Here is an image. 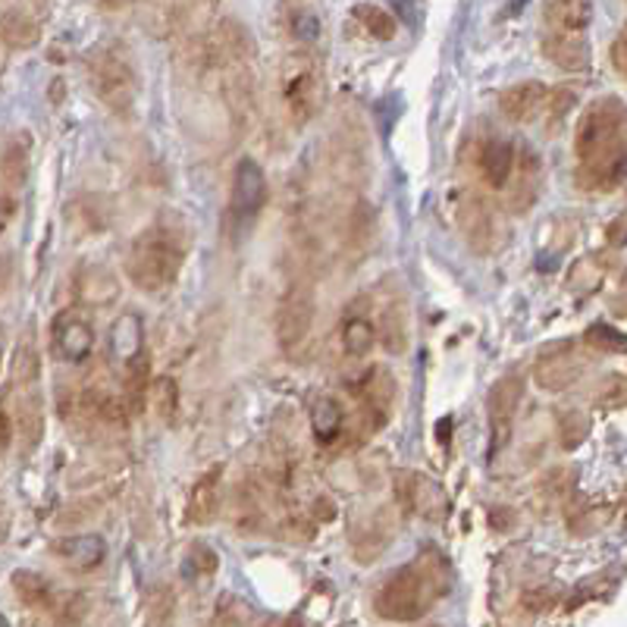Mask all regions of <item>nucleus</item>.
Segmentation results:
<instances>
[{
    "instance_id": "32",
    "label": "nucleus",
    "mask_w": 627,
    "mask_h": 627,
    "mask_svg": "<svg viewBox=\"0 0 627 627\" xmlns=\"http://www.w3.org/2000/svg\"><path fill=\"white\" fill-rule=\"evenodd\" d=\"M584 342L593 349V352H605V355H622L625 352V333L609 324H593V327L584 333Z\"/></svg>"
},
{
    "instance_id": "15",
    "label": "nucleus",
    "mask_w": 627,
    "mask_h": 627,
    "mask_svg": "<svg viewBox=\"0 0 627 627\" xmlns=\"http://www.w3.org/2000/svg\"><path fill=\"white\" fill-rule=\"evenodd\" d=\"M546 101H549V88L543 83H518L502 91L499 108L512 123H527L546 108Z\"/></svg>"
},
{
    "instance_id": "38",
    "label": "nucleus",
    "mask_w": 627,
    "mask_h": 627,
    "mask_svg": "<svg viewBox=\"0 0 627 627\" xmlns=\"http://www.w3.org/2000/svg\"><path fill=\"white\" fill-rule=\"evenodd\" d=\"M292 35L301 38V41H314V38L321 35V20H317L311 10L296 13V16H292Z\"/></svg>"
},
{
    "instance_id": "27",
    "label": "nucleus",
    "mask_w": 627,
    "mask_h": 627,
    "mask_svg": "<svg viewBox=\"0 0 627 627\" xmlns=\"http://www.w3.org/2000/svg\"><path fill=\"white\" fill-rule=\"evenodd\" d=\"M110 349L120 361H129L141 352V321L136 314H123L113 324V336H110Z\"/></svg>"
},
{
    "instance_id": "12",
    "label": "nucleus",
    "mask_w": 627,
    "mask_h": 627,
    "mask_svg": "<svg viewBox=\"0 0 627 627\" xmlns=\"http://www.w3.org/2000/svg\"><path fill=\"white\" fill-rule=\"evenodd\" d=\"M254 57V41L239 23H220L204 45V63L214 70H229V66H242Z\"/></svg>"
},
{
    "instance_id": "9",
    "label": "nucleus",
    "mask_w": 627,
    "mask_h": 627,
    "mask_svg": "<svg viewBox=\"0 0 627 627\" xmlns=\"http://www.w3.org/2000/svg\"><path fill=\"white\" fill-rule=\"evenodd\" d=\"M587 371V361L580 358L574 342H555L540 352L534 364V383L546 392H562L568 389L580 374Z\"/></svg>"
},
{
    "instance_id": "46",
    "label": "nucleus",
    "mask_w": 627,
    "mask_h": 627,
    "mask_svg": "<svg viewBox=\"0 0 627 627\" xmlns=\"http://www.w3.org/2000/svg\"><path fill=\"white\" fill-rule=\"evenodd\" d=\"M7 66V54H3V41H0V70Z\"/></svg>"
},
{
    "instance_id": "23",
    "label": "nucleus",
    "mask_w": 627,
    "mask_h": 627,
    "mask_svg": "<svg viewBox=\"0 0 627 627\" xmlns=\"http://www.w3.org/2000/svg\"><path fill=\"white\" fill-rule=\"evenodd\" d=\"M342 427H346L342 405L333 396H317L311 402V430H314V439L321 446H329V442H336V439L342 437Z\"/></svg>"
},
{
    "instance_id": "5",
    "label": "nucleus",
    "mask_w": 627,
    "mask_h": 627,
    "mask_svg": "<svg viewBox=\"0 0 627 627\" xmlns=\"http://www.w3.org/2000/svg\"><path fill=\"white\" fill-rule=\"evenodd\" d=\"M88 85L98 101L113 113H129L136 104V70L126 51L120 48H95L88 54Z\"/></svg>"
},
{
    "instance_id": "13",
    "label": "nucleus",
    "mask_w": 627,
    "mask_h": 627,
    "mask_svg": "<svg viewBox=\"0 0 627 627\" xmlns=\"http://www.w3.org/2000/svg\"><path fill=\"white\" fill-rule=\"evenodd\" d=\"M396 490H399V502L424 515V518L439 521L446 515V492L439 490L434 480H427L424 474H399L396 477Z\"/></svg>"
},
{
    "instance_id": "34",
    "label": "nucleus",
    "mask_w": 627,
    "mask_h": 627,
    "mask_svg": "<svg viewBox=\"0 0 627 627\" xmlns=\"http://www.w3.org/2000/svg\"><path fill=\"white\" fill-rule=\"evenodd\" d=\"M220 568V559L217 552H214V546L208 543H191L189 549V562H186V574L191 577H201V580H208V577H214Z\"/></svg>"
},
{
    "instance_id": "7",
    "label": "nucleus",
    "mask_w": 627,
    "mask_h": 627,
    "mask_svg": "<svg viewBox=\"0 0 627 627\" xmlns=\"http://www.w3.org/2000/svg\"><path fill=\"white\" fill-rule=\"evenodd\" d=\"M314 327V292L296 283L276 308V342L283 352H296Z\"/></svg>"
},
{
    "instance_id": "10",
    "label": "nucleus",
    "mask_w": 627,
    "mask_h": 627,
    "mask_svg": "<svg viewBox=\"0 0 627 627\" xmlns=\"http://www.w3.org/2000/svg\"><path fill=\"white\" fill-rule=\"evenodd\" d=\"M267 201V179L261 164H254L251 158H242L233 173V195H229V214L236 223H251L261 214Z\"/></svg>"
},
{
    "instance_id": "40",
    "label": "nucleus",
    "mask_w": 627,
    "mask_h": 627,
    "mask_svg": "<svg viewBox=\"0 0 627 627\" xmlns=\"http://www.w3.org/2000/svg\"><path fill=\"white\" fill-rule=\"evenodd\" d=\"M609 386L612 389H602L600 392V405L602 409H622L625 405V380L622 377H609Z\"/></svg>"
},
{
    "instance_id": "29",
    "label": "nucleus",
    "mask_w": 627,
    "mask_h": 627,
    "mask_svg": "<svg viewBox=\"0 0 627 627\" xmlns=\"http://www.w3.org/2000/svg\"><path fill=\"white\" fill-rule=\"evenodd\" d=\"M555 437H559V446L565 452H574L580 449L587 437H590V417L584 411H565L559 417V427H555Z\"/></svg>"
},
{
    "instance_id": "14",
    "label": "nucleus",
    "mask_w": 627,
    "mask_h": 627,
    "mask_svg": "<svg viewBox=\"0 0 627 627\" xmlns=\"http://www.w3.org/2000/svg\"><path fill=\"white\" fill-rule=\"evenodd\" d=\"M54 349L63 361H85L95 349V333L76 314H60L54 321Z\"/></svg>"
},
{
    "instance_id": "18",
    "label": "nucleus",
    "mask_w": 627,
    "mask_h": 627,
    "mask_svg": "<svg viewBox=\"0 0 627 627\" xmlns=\"http://www.w3.org/2000/svg\"><path fill=\"white\" fill-rule=\"evenodd\" d=\"M54 552L76 572H88L98 568L108 555V543L98 534H79V537H66L54 543Z\"/></svg>"
},
{
    "instance_id": "1",
    "label": "nucleus",
    "mask_w": 627,
    "mask_h": 627,
    "mask_svg": "<svg viewBox=\"0 0 627 627\" xmlns=\"http://www.w3.org/2000/svg\"><path fill=\"white\" fill-rule=\"evenodd\" d=\"M577 186L590 191H615L625 183V104L609 95L584 110L577 138Z\"/></svg>"
},
{
    "instance_id": "47",
    "label": "nucleus",
    "mask_w": 627,
    "mask_h": 627,
    "mask_svg": "<svg viewBox=\"0 0 627 627\" xmlns=\"http://www.w3.org/2000/svg\"><path fill=\"white\" fill-rule=\"evenodd\" d=\"M0 625H7V618H3V615H0Z\"/></svg>"
},
{
    "instance_id": "22",
    "label": "nucleus",
    "mask_w": 627,
    "mask_h": 627,
    "mask_svg": "<svg viewBox=\"0 0 627 627\" xmlns=\"http://www.w3.org/2000/svg\"><path fill=\"white\" fill-rule=\"evenodd\" d=\"M480 170L492 189H505L515 170V148L505 138H490L480 151Z\"/></svg>"
},
{
    "instance_id": "17",
    "label": "nucleus",
    "mask_w": 627,
    "mask_h": 627,
    "mask_svg": "<svg viewBox=\"0 0 627 627\" xmlns=\"http://www.w3.org/2000/svg\"><path fill=\"white\" fill-rule=\"evenodd\" d=\"M459 223H462L467 242L477 251H490L492 236H496V220H492L490 204L484 198H467L459 208Z\"/></svg>"
},
{
    "instance_id": "35",
    "label": "nucleus",
    "mask_w": 627,
    "mask_h": 627,
    "mask_svg": "<svg viewBox=\"0 0 627 627\" xmlns=\"http://www.w3.org/2000/svg\"><path fill=\"white\" fill-rule=\"evenodd\" d=\"M173 10H176V23L186 32H195L208 20V13L214 10V0H176Z\"/></svg>"
},
{
    "instance_id": "4",
    "label": "nucleus",
    "mask_w": 627,
    "mask_h": 627,
    "mask_svg": "<svg viewBox=\"0 0 627 627\" xmlns=\"http://www.w3.org/2000/svg\"><path fill=\"white\" fill-rule=\"evenodd\" d=\"M13 421L26 449H35L45 437V399H41V361L32 333L23 336L13 364Z\"/></svg>"
},
{
    "instance_id": "30",
    "label": "nucleus",
    "mask_w": 627,
    "mask_h": 627,
    "mask_svg": "<svg viewBox=\"0 0 627 627\" xmlns=\"http://www.w3.org/2000/svg\"><path fill=\"white\" fill-rule=\"evenodd\" d=\"M355 20L367 28V35H374L377 41H392L396 32H399L396 20H392L386 10L374 7V3H361V7H355Z\"/></svg>"
},
{
    "instance_id": "42",
    "label": "nucleus",
    "mask_w": 627,
    "mask_h": 627,
    "mask_svg": "<svg viewBox=\"0 0 627 627\" xmlns=\"http://www.w3.org/2000/svg\"><path fill=\"white\" fill-rule=\"evenodd\" d=\"M609 54H612V66H615V73H618V76H625V73H627L625 35H618V38L612 41V51H609Z\"/></svg>"
},
{
    "instance_id": "6",
    "label": "nucleus",
    "mask_w": 627,
    "mask_h": 627,
    "mask_svg": "<svg viewBox=\"0 0 627 627\" xmlns=\"http://www.w3.org/2000/svg\"><path fill=\"white\" fill-rule=\"evenodd\" d=\"M321 101V70L311 57H292L283 70V104L289 110V120L304 126Z\"/></svg>"
},
{
    "instance_id": "31",
    "label": "nucleus",
    "mask_w": 627,
    "mask_h": 627,
    "mask_svg": "<svg viewBox=\"0 0 627 627\" xmlns=\"http://www.w3.org/2000/svg\"><path fill=\"white\" fill-rule=\"evenodd\" d=\"M148 392H151L154 414L170 424V421L176 417V409H179V383L173 380V377H158V380L148 386Z\"/></svg>"
},
{
    "instance_id": "26",
    "label": "nucleus",
    "mask_w": 627,
    "mask_h": 627,
    "mask_svg": "<svg viewBox=\"0 0 627 627\" xmlns=\"http://www.w3.org/2000/svg\"><path fill=\"white\" fill-rule=\"evenodd\" d=\"M13 590H16V597L26 602L28 609H51L54 612V590H51V584L41 574L13 572Z\"/></svg>"
},
{
    "instance_id": "2",
    "label": "nucleus",
    "mask_w": 627,
    "mask_h": 627,
    "mask_svg": "<svg viewBox=\"0 0 627 627\" xmlns=\"http://www.w3.org/2000/svg\"><path fill=\"white\" fill-rule=\"evenodd\" d=\"M189 251V223L176 211H164L151 226H145L126 251V273L141 292L170 289L186 264Z\"/></svg>"
},
{
    "instance_id": "45",
    "label": "nucleus",
    "mask_w": 627,
    "mask_h": 627,
    "mask_svg": "<svg viewBox=\"0 0 627 627\" xmlns=\"http://www.w3.org/2000/svg\"><path fill=\"white\" fill-rule=\"evenodd\" d=\"M333 515H336V509H333V502H327V499H321V502H317V518H321V521H329V518H333Z\"/></svg>"
},
{
    "instance_id": "37",
    "label": "nucleus",
    "mask_w": 627,
    "mask_h": 627,
    "mask_svg": "<svg viewBox=\"0 0 627 627\" xmlns=\"http://www.w3.org/2000/svg\"><path fill=\"white\" fill-rule=\"evenodd\" d=\"M572 477H574L572 467H555V471H549V474H546L543 487L552 492V496H559V499H562V496H568V492L574 490Z\"/></svg>"
},
{
    "instance_id": "28",
    "label": "nucleus",
    "mask_w": 627,
    "mask_h": 627,
    "mask_svg": "<svg viewBox=\"0 0 627 627\" xmlns=\"http://www.w3.org/2000/svg\"><path fill=\"white\" fill-rule=\"evenodd\" d=\"M342 346H346V352L352 358L367 355L374 346H377V329L374 324L367 321V317H349L346 321V327H342Z\"/></svg>"
},
{
    "instance_id": "16",
    "label": "nucleus",
    "mask_w": 627,
    "mask_h": 627,
    "mask_svg": "<svg viewBox=\"0 0 627 627\" xmlns=\"http://www.w3.org/2000/svg\"><path fill=\"white\" fill-rule=\"evenodd\" d=\"M377 342L389 355H402L409 349V311L402 299L386 301L377 314Z\"/></svg>"
},
{
    "instance_id": "41",
    "label": "nucleus",
    "mask_w": 627,
    "mask_h": 627,
    "mask_svg": "<svg viewBox=\"0 0 627 627\" xmlns=\"http://www.w3.org/2000/svg\"><path fill=\"white\" fill-rule=\"evenodd\" d=\"M574 101H577V98H574L572 91H555V95H552V120L559 123V120L574 108Z\"/></svg>"
},
{
    "instance_id": "44",
    "label": "nucleus",
    "mask_w": 627,
    "mask_h": 627,
    "mask_svg": "<svg viewBox=\"0 0 627 627\" xmlns=\"http://www.w3.org/2000/svg\"><path fill=\"white\" fill-rule=\"evenodd\" d=\"M10 437H13V424H10L7 411L0 409V449H7V446H10Z\"/></svg>"
},
{
    "instance_id": "8",
    "label": "nucleus",
    "mask_w": 627,
    "mask_h": 627,
    "mask_svg": "<svg viewBox=\"0 0 627 627\" xmlns=\"http://www.w3.org/2000/svg\"><path fill=\"white\" fill-rule=\"evenodd\" d=\"M524 377L518 374H509L496 383L490 389V399H487V414H490V434L492 446L490 452L496 455L509 437H512V427H515V417H518L521 402H524Z\"/></svg>"
},
{
    "instance_id": "3",
    "label": "nucleus",
    "mask_w": 627,
    "mask_h": 627,
    "mask_svg": "<svg viewBox=\"0 0 627 627\" xmlns=\"http://www.w3.org/2000/svg\"><path fill=\"white\" fill-rule=\"evenodd\" d=\"M455 572L437 549H424L411 565L396 572L377 593V612L389 622H417L452 593Z\"/></svg>"
},
{
    "instance_id": "43",
    "label": "nucleus",
    "mask_w": 627,
    "mask_h": 627,
    "mask_svg": "<svg viewBox=\"0 0 627 627\" xmlns=\"http://www.w3.org/2000/svg\"><path fill=\"white\" fill-rule=\"evenodd\" d=\"M605 239H609V246H615V248L625 246V217H615L612 223H609Z\"/></svg>"
},
{
    "instance_id": "39",
    "label": "nucleus",
    "mask_w": 627,
    "mask_h": 627,
    "mask_svg": "<svg viewBox=\"0 0 627 627\" xmlns=\"http://www.w3.org/2000/svg\"><path fill=\"white\" fill-rule=\"evenodd\" d=\"M605 521H609V512H605V509H587L580 518L572 521V527L574 534H593V530H600Z\"/></svg>"
},
{
    "instance_id": "20",
    "label": "nucleus",
    "mask_w": 627,
    "mask_h": 627,
    "mask_svg": "<svg viewBox=\"0 0 627 627\" xmlns=\"http://www.w3.org/2000/svg\"><path fill=\"white\" fill-rule=\"evenodd\" d=\"M543 54L549 57L555 66L568 70V73H580V70H587V63H590L587 41H584L577 32H555V35H549L543 41Z\"/></svg>"
},
{
    "instance_id": "25",
    "label": "nucleus",
    "mask_w": 627,
    "mask_h": 627,
    "mask_svg": "<svg viewBox=\"0 0 627 627\" xmlns=\"http://www.w3.org/2000/svg\"><path fill=\"white\" fill-rule=\"evenodd\" d=\"M593 7L590 0H552L549 3V26L555 32H584L590 26Z\"/></svg>"
},
{
    "instance_id": "24",
    "label": "nucleus",
    "mask_w": 627,
    "mask_h": 627,
    "mask_svg": "<svg viewBox=\"0 0 627 627\" xmlns=\"http://www.w3.org/2000/svg\"><path fill=\"white\" fill-rule=\"evenodd\" d=\"M41 38V28L38 23L28 16V13H20V10H10L0 16V41L7 48H16V51H28L35 48Z\"/></svg>"
},
{
    "instance_id": "21",
    "label": "nucleus",
    "mask_w": 627,
    "mask_h": 627,
    "mask_svg": "<svg viewBox=\"0 0 627 627\" xmlns=\"http://www.w3.org/2000/svg\"><path fill=\"white\" fill-rule=\"evenodd\" d=\"M223 98H226V104H229V113L239 120V123H246L248 113L254 108V79H251V70H248V63L242 66H229V70H223Z\"/></svg>"
},
{
    "instance_id": "19",
    "label": "nucleus",
    "mask_w": 627,
    "mask_h": 627,
    "mask_svg": "<svg viewBox=\"0 0 627 627\" xmlns=\"http://www.w3.org/2000/svg\"><path fill=\"white\" fill-rule=\"evenodd\" d=\"M223 467H211L208 474H201L198 477V484H195V490H191V502H189V515L195 524H211V521L220 515V505H223Z\"/></svg>"
},
{
    "instance_id": "36",
    "label": "nucleus",
    "mask_w": 627,
    "mask_h": 627,
    "mask_svg": "<svg viewBox=\"0 0 627 627\" xmlns=\"http://www.w3.org/2000/svg\"><path fill=\"white\" fill-rule=\"evenodd\" d=\"M217 625H246L248 622V609L246 602H239L236 597H223L217 605V618H214Z\"/></svg>"
},
{
    "instance_id": "11",
    "label": "nucleus",
    "mask_w": 627,
    "mask_h": 627,
    "mask_svg": "<svg viewBox=\"0 0 627 627\" xmlns=\"http://www.w3.org/2000/svg\"><path fill=\"white\" fill-rule=\"evenodd\" d=\"M361 399V414H364V434L380 430L396 402V380L386 367H371L355 386Z\"/></svg>"
},
{
    "instance_id": "33",
    "label": "nucleus",
    "mask_w": 627,
    "mask_h": 627,
    "mask_svg": "<svg viewBox=\"0 0 627 627\" xmlns=\"http://www.w3.org/2000/svg\"><path fill=\"white\" fill-rule=\"evenodd\" d=\"M602 279H605V264H602V258H584V261H577V264H574V271H572L574 292L587 296V292L600 289Z\"/></svg>"
}]
</instances>
